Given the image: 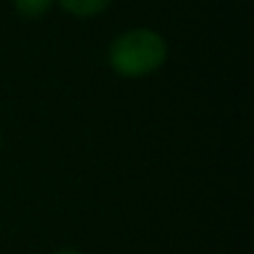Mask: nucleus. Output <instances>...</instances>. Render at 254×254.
<instances>
[{
	"label": "nucleus",
	"instance_id": "obj_1",
	"mask_svg": "<svg viewBox=\"0 0 254 254\" xmlns=\"http://www.w3.org/2000/svg\"><path fill=\"white\" fill-rule=\"evenodd\" d=\"M107 67L119 78L143 80L158 74L170 61V43L158 29L129 27L112 38L105 54Z\"/></svg>",
	"mask_w": 254,
	"mask_h": 254
},
{
	"label": "nucleus",
	"instance_id": "obj_2",
	"mask_svg": "<svg viewBox=\"0 0 254 254\" xmlns=\"http://www.w3.org/2000/svg\"><path fill=\"white\" fill-rule=\"evenodd\" d=\"M58 9L76 20H92L112 7V0H56Z\"/></svg>",
	"mask_w": 254,
	"mask_h": 254
},
{
	"label": "nucleus",
	"instance_id": "obj_3",
	"mask_svg": "<svg viewBox=\"0 0 254 254\" xmlns=\"http://www.w3.org/2000/svg\"><path fill=\"white\" fill-rule=\"evenodd\" d=\"M11 7L22 20H40L56 7V0H11Z\"/></svg>",
	"mask_w": 254,
	"mask_h": 254
},
{
	"label": "nucleus",
	"instance_id": "obj_4",
	"mask_svg": "<svg viewBox=\"0 0 254 254\" xmlns=\"http://www.w3.org/2000/svg\"><path fill=\"white\" fill-rule=\"evenodd\" d=\"M52 254H85L83 250H76V248H58Z\"/></svg>",
	"mask_w": 254,
	"mask_h": 254
},
{
	"label": "nucleus",
	"instance_id": "obj_5",
	"mask_svg": "<svg viewBox=\"0 0 254 254\" xmlns=\"http://www.w3.org/2000/svg\"><path fill=\"white\" fill-rule=\"evenodd\" d=\"M2 147H4V136H2V129H0V154H2Z\"/></svg>",
	"mask_w": 254,
	"mask_h": 254
}]
</instances>
